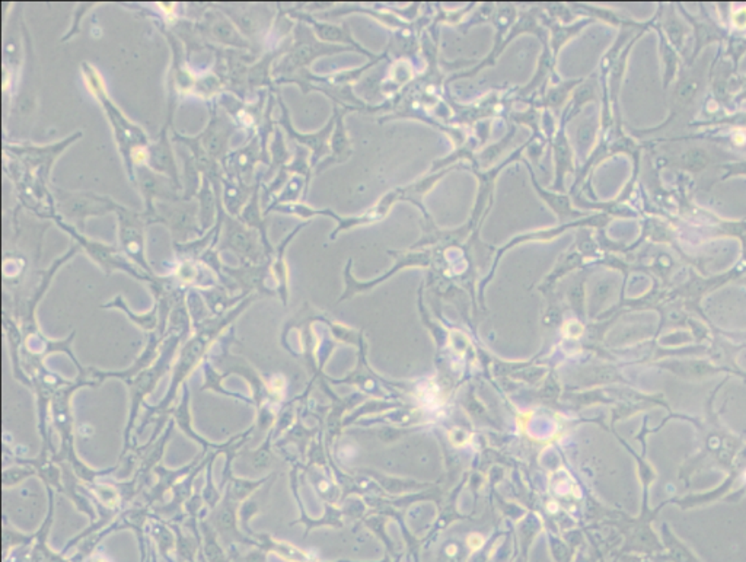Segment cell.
Returning a JSON list of instances; mask_svg holds the SVG:
<instances>
[{"instance_id":"6da1fadb","label":"cell","mask_w":746,"mask_h":562,"mask_svg":"<svg viewBox=\"0 0 746 562\" xmlns=\"http://www.w3.org/2000/svg\"><path fill=\"white\" fill-rule=\"evenodd\" d=\"M82 75H83L85 83H87V88L94 95L95 100L102 106V111L105 113L108 118L109 126H111L118 152L121 155V159H123L127 177L134 184V182H136V177H134V166L131 161L133 152L140 148H148L152 140L149 139L148 133L144 131V128H142L136 123H133V121L123 111H121V109L117 106V104L111 100V96H109L107 91L105 82L101 76V73L98 71L95 66H92L88 62H85L82 65Z\"/></svg>"},{"instance_id":"7a4b0ae2","label":"cell","mask_w":746,"mask_h":562,"mask_svg":"<svg viewBox=\"0 0 746 562\" xmlns=\"http://www.w3.org/2000/svg\"><path fill=\"white\" fill-rule=\"evenodd\" d=\"M351 47L347 45H337V44H327L320 41L315 36L314 30L303 22L295 23L292 35V44L289 47L287 53L280 57L274 67H273V78L276 88L278 85L292 78L296 73L302 70H308V66L314 62L315 58L336 54L341 52H349Z\"/></svg>"},{"instance_id":"3957f363","label":"cell","mask_w":746,"mask_h":562,"mask_svg":"<svg viewBox=\"0 0 746 562\" xmlns=\"http://www.w3.org/2000/svg\"><path fill=\"white\" fill-rule=\"evenodd\" d=\"M50 194L56 214L75 226L82 234L89 217H100L109 213L116 214L121 205L109 195L92 191H67L60 187H52Z\"/></svg>"},{"instance_id":"277c9868","label":"cell","mask_w":746,"mask_h":562,"mask_svg":"<svg viewBox=\"0 0 746 562\" xmlns=\"http://www.w3.org/2000/svg\"><path fill=\"white\" fill-rule=\"evenodd\" d=\"M217 220L220 222V236L216 247L219 252L226 249L234 252L242 264L260 265L272 261L259 232L243 225L239 218L229 216L222 204H219Z\"/></svg>"},{"instance_id":"5b68a950","label":"cell","mask_w":746,"mask_h":562,"mask_svg":"<svg viewBox=\"0 0 746 562\" xmlns=\"http://www.w3.org/2000/svg\"><path fill=\"white\" fill-rule=\"evenodd\" d=\"M48 217H50L60 229L65 230L66 234L75 240V243H78V245L88 254L89 258L102 268V271L107 276L118 270V271H124L138 280L149 281V283L153 281L155 277L146 274L136 264H133L118 245H108V243H104L101 240L89 239L87 235H83L82 232H79L75 226L65 222L63 218H60L56 213L50 214Z\"/></svg>"},{"instance_id":"8992f818","label":"cell","mask_w":746,"mask_h":562,"mask_svg":"<svg viewBox=\"0 0 746 562\" xmlns=\"http://www.w3.org/2000/svg\"><path fill=\"white\" fill-rule=\"evenodd\" d=\"M199 213L197 199L155 203V223H162L169 229L174 245L191 242L204 235Z\"/></svg>"},{"instance_id":"52a82bcc","label":"cell","mask_w":746,"mask_h":562,"mask_svg":"<svg viewBox=\"0 0 746 562\" xmlns=\"http://www.w3.org/2000/svg\"><path fill=\"white\" fill-rule=\"evenodd\" d=\"M116 216L118 247L133 264H136L146 274L155 277L146 258V227L153 225L152 218L144 212H134L123 204L116 212Z\"/></svg>"},{"instance_id":"ba28073f","label":"cell","mask_w":746,"mask_h":562,"mask_svg":"<svg viewBox=\"0 0 746 562\" xmlns=\"http://www.w3.org/2000/svg\"><path fill=\"white\" fill-rule=\"evenodd\" d=\"M213 6L222 10L223 14L235 23L237 28L254 45V48H260V41L267 40L276 19L274 9L265 3H215Z\"/></svg>"},{"instance_id":"9c48e42d","label":"cell","mask_w":746,"mask_h":562,"mask_svg":"<svg viewBox=\"0 0 746 562\" xmlns=\"http://www.w3.org/2000/svg\"><path fill=\"white\" fill-rule=\"evenodd\" d=\"M270 166V155L264 150L260 137L254 136L247 139V143L241 148L230 150L223 159L222 165L223 175L232 181H238L245 186H255L260 175H256V165Z\"/></svg>"},{"instance_id":"30bf717a","label":"cell","mask_w":746,"mask_h":562,"mask_svg":"<svg viewBox=\"0 0 746 562\" xmlns=\"http://www.w3.org/2000/svg\"><path fill=\"white\" fill-rule=\"evenodd\" d=\"M194 28L203 40L210 41V45L216 44L222 48L239 52H255L254 45L241 34L235 23L213 5L207 8L199 22L194 23Z\"/></svg>"},{"instance_id":"8fae6325","label":"cell","mask_w":746,"mask_h":562,"mask_svg":"<svg viewBox=\"0 0 746 562\" xmlns=\"http://www.w3.org/2000/svg\"><path fill=\"white\" fill-rule=\"evenodd\" d=\"M277 104L280 106V117L276 120V124L283 128V131L290 137V140L295 142V144L302 146V148L311 152V165L312 168H316V165L324 161L327 155H329V137H331L336 127V115L333 114V117L329 118L328 123L321 130L315 133H300L293 127L289 108L278 92Z\"/></svg>"},{"instance_id":"7c38bea8","label":"cell","mask_w":746,"mask_h":562,"mask_svg":"<svg viewBox=\"0 0 746 562\" xmlns=\"http://www.w3.org/2000/svg\"><path fill=\"white\" fill-rule=\"evenodd\" d=\"M238 130L237 124L223 109L220 111L217 100L209 102V121L204 130L197 134L201 146L217 162H222L230 152V140Z\"/></svg>"},{"instance_id":"4fadbf2b","label":"cell","mask_w":746,"mask_h":562,"mask_svg":"<svg viewBox=\"0 0 746 562\" xmlns=\"http://www.w3.org/2000/svg\"><path fill=\"white\" fill-rule=\"evenodd\" d=\"M134 177H136L134 186L139 188V192L142 194L144 201V213L152 218L153 225L156 201H174L184 199L182 197V190L175 186L174 181H171L161 174L153 172L148 165L136 166V169H134Z\"/></svg>"},{"instance_id":"5bb4252c","label":"cell","mask_w":746,"mask_h":562,"mask_svg":"<svg viewBox=\"0 0 746 562\" xmlns=\"http://www.w3.org/2000/svg\"><path fill=\"white\" fill-rule=\"evenodd\" d=\"M272 91H260L259 100L254 102H245L241 98L235 96L234 93H222L217 98V104L223 108V111L234 120L238 130L242 128L245 131H250L251 136L259 130L261 121L265 114V106L268 96H270ZM250 136V137H251Z\"/></svg>"},{"instance_id":"9a60e30c","label":"cell","mask_w":746,"mask_h":562,"mask_svg":"<svg viewBox=\"0 0 746 562\" xmlns=\"http://www.w3.org/2000/svg\"><path fill=\"white\" fill-rule=\"evenodd\" d=\"M169 128H173V126L165 123L161 133H159V136L148 146L146 165H148L153 172L161 174L171 181H174L175 186L182 190V194H184V184H182V179L179 177L174 142L171 139Z\"/></svg>"},{"instance_id":"2e32d148","label":"cell","mask_w":746,"mask_h":562,"mask_svg":"<svg viewBox=\"0 0 746 562\" xmlns=\"http://www.w3.org/2000/svg\"><path fill=\"white\" fill-rule=\"evenodd\" d=\"M83 136L82 131H76L73 136L67 137L66 140L47 146V148H35V146H10V152H14L22 162H27L28 165L34 166L36 170H40L43 181H48V175H50L52 165L54 164L56 159L60 156L69 144L75 143L78 139Z\"/></svg>"},{"instance_id":"e0dca14e","label":"cell","mask_w":746,"mask_h":562,"mask_svg":"<svg viewBox=\"0 0 746 562\" xmlns=\"http://www.w3.org/2000/svg\"><path fill=\"white\" fill-rule=\"evenodd\" d=\"M287 14L292 19H298L299 22H303L307 23V25H311V28L314 30L315 35L320 38V41L322 43H327V44H333V43H344V44H350L353 48H358V50L363 54H366L368 57H371L372 60H379V58H384V56H373L372 53L363 50V48L353 40V36L350 34V30L342 25V27H337V25H333V23H328V22H320L318 19H315L314 15L311 14H307V12H300L296 8L293 9H289Z\"/></svg>"},{"instance_id":"ac0fdd59","label":"cell","mask_w":746,"mask_h":562,"mask_svg":"<svg viewBox=\"0 0 746 562\" xmlns=\"http://www.w3.org/2000/svg\"><path fill=\"white\" fill-rule=\"evenodd\" d=\"M333 114L336 115V127L334 131L329 137V155L316 165L315 174H321L322 170L329 168L336 164L346 162L351 156V144L347 136V131L344 127V114L346 111H341L338 106H334Z\"/></svg>"},{"instance_id":"d6986e66","label":"cell","mask_w":746,"mask_h":562,"mask_svg":"<svg viewBox=\"0 0 746 562\" xmlns=\"http://www.w3.org/2000/svg\"><path fill=\"white\" fill-rule=\"evenodd\" d=\"M261 186H263V178L259 181V184H256V188L252 194L251 200L248 201V204L243 207V210L241 213V216L238 217L241 222L243 225H247L248 227L256 230L260 234L264 245L267 248V252L268 255L274 256V251L276 248L272 245L270 239H268V223L265 220V216H264V209H263V203H261Z\"/></svg>"},{"instance_id":"ffe728a7","label":"cell","mask_w":746,"mask_h":562,"mask_svg":"<svg viewBox=\"0 0 746 562\" xmlns=\"http://www.w3.org/2000/svg\"><path fill=\"white\" fill-rule=\"evenodd\" d=\"M263 178V175H260L259 181ZM259 181H256V184H259ZM256 184L250 187V186H245V184H241V182L238 181H232L226 177H223L222 179V205L225 212L232 216V217H239L243 207H245L248 204V201L251 200L252 194L256 188Z\"/></svg>"},{"instance_id":"44dd1931","label":"cell","mask_w":746,"mask_h":562,"mask_svg":"<svg viewBox=\"0 0 746 562\" xmlns=\"http://www.w3.org/2000/svg\"><path fill=\"white\" fill-rule=\"evenodd\" d=\"M308 223H300L298 225L295 229H293L290 234L281 240L278 245L276 247V251H274V256L272 260V265H270V271H272V277L276 280L277 283V287H278V291H280V296L283 297V302L286 303V299H287V283H289V270H287V262H286V249L289 247V243L293 240V238H295L299 232L307 226Z\"/></svg>"},{"instance_id":"7402d4cb","label":"cell","mask_w":746,"mask_h":562,"mask_svg":"<svg viewBox=\"0 0 746 562\" xmlns=\"http://www.w3.org/2000/svg\"><path fill=\"white\" fill-rule=\"evenodd\" d=\"M195 199H197L199 201V209H200L199 217H200L201 230H203V234H206V232H209L217 223V216H219V203H217L216 192L213 190V186L210 184V181L206 177H203L201 179V187L197 195H195Z\"/></svg>"},{"instance_id":"603a6c76","label":"cell","mask_w":746,"mask_h":562,"mask_svg":"<svg viewBox=\"0 0 746 562\" xmlns=\"http://www.w3.org/2000/svg\"><path fill=\"white\" fill-rule=\"evenodd\" d=\"M268 155H270V166H268L267 172L263 174V184L272 181L280 169L289 165L292 161V155L287 149V144L285 142V134L280 131L278 126L276 124V130L273 133V137L268 144Z\"/></svg>"},{"instance_id":"cb8c5ba5","label":"cell","mask_w":746,"mask_h":562,"mask_svg":"<svg viewBox=\"0 0 746 562\" xmlns=\"http://www.w3.org/2000/svg\"><path fill=\"white\" fill-rule=\"evenodd\" d=\"M178 146H179L178 153L182 159V165H184V194H182V197H184L186 200H191V199H195V195H197L201 187L203 175L197 169V165H195L190 150L186 148V146H182V144H178Z\"/></svg>"},{"instance_id":"d4e9b609","label":"cell","mask_w":746,"mask_h":562,"mask_svg":"<svg viewBox=\"0 0 746 562\" xmlns=\"http://www.w3.org/2000/svg\"><path fill=\"white\" fill-rule=\"evenodd\" d=\"M554 156H556V170H557L556 190L561 191L562 190V177H564V174L567 172V169L571 168V164H570L571 162V153H570V149H569L567 139L564 137V133H562V128L558 130L557 136H556Z\"/></svg>"},{"instance_id":"484cf974","label":"cell","mask_w":746,"mask_h":562,"mask_svg":"<svg viewBox=\"0 0 746 562\" xmlns=\"http://www.w3.org/2000/svg\"><path fill=\"white\" fill-rule=\"evenodd\" d=\"M527 165H528V164H527ZM528 166H529V165H528ZM529 172H531V179H532V182H534V187L536 188L538 194L541 195V197L547 201V204H548L549 207H551V209L558 214V217H560L561 220L564 218V217H569V216H570V217L578 216L576 213H574V212L571 210L570 203H569V199L566 197V195H561V194H557V192H548V191H545L544 188L540 187V184H538V181H536L535 175H534V170L531 169V166H529Z\"/></svg>"},{"instance_id":"4316f807","label":"cell","mask_w":746,"mask_h":562,"mask_svg":"<svg viewBox=\"0 0 746 562\" xmlns=\"http://www.w3.org/2000/svg\"><path fill=\"white\" fill-rule=\"evenodd\" d=\"M286 169L289 170V172L292 175H299V177H303L305 179H307V184H308V188H309V182H311V170H312V165H311V155H309V150L302 148V146H298L295 148V155H293L292 161L289 162V165L286 166Z\"/></svg>"},{"instance_id":"83f0119b","label":"cell","mask_w":746,"mask_h":562,"mask_svg":"<svg viewBox=\"0 0 746 562\" xmlns=\"http://www.w3.org/2000/svg\"><path fill=\"white\" fill-rule=\"evenodd\" d=\"M102 308H118V309H121V311H124V312L131 317V319H133L134 322H136L138 325H140V326L144 328V329H152V328L155 326V324H156V311H157V308H155V309H153L152 312H149V313L142 315V316H138V315H134V313L127 308V304H126L124 300H123V296H117L113 302H109L108 304H105V306H102Z\"/></svg>"},{"instance_id":"f1b7e54d","label":"cell","mask_w":746,"mask_h":562,"mask_svg":"<svg viewBox=\"0 0 746 562\" xmlns=\"http://www.w3.org/2000/svg\"><path fill=\"white\" fill-rule=\"evenodd\" d=\"M556 476H557V482L554 484V493L556 494H558V495H574V497L579 495L578 485L574 484V481L571 480V476L566 471H561L560 475H556Z\"/></svg>"},{"instance_id":"f546056e","label":"cell","mask_w":746,"mask_h":562,"mask_svg":"<svg viewBox=\"0 0 746 562\" xmlns=\"http://www.w3.org/2000/svg\"><path fill=\"white\" fill-rule=\"evenodd\" d=\"M567 91H569V85H567V87H560V85H558V87L553 88L551 91L548 92L544 104L548 105V106H553V108L558 106L562 102V100H564Z\"/></svg>"},{"instance_id":"4dcf8cb0","label":"cell","mask_w":746,"mask_h":562,"mask_svg":"<svg viewBox=\"0 0 746 562\" xmlns=\"http://www.w3.org/2000/svg\"><path fill=\"white\" fill-rule=\"evenodd\" d=\"M484 542H485L484 536H481L480 533H472V535H470V536L467 537V545L470 546V549H471L472 552H475V551H479V549H481L483 545H484Z\"/></svg>"},{"instance_id":"1f68e13d","label":"cell","mask_w":746,"mask_h":562,"mask_svg":"<svg viewBox=\"0 0 746 562\" xmlns=\"http://www.w3.org/2000/svg\"><path fill=\"white\" fill-rule=\"evenodd\" d=\"M564 331H566V335L570 338H579L583 333V326L578 321H571L566 324Z\"/></svg>"},{"instance_id":"d6a6232c","label":"cell","mask_w":746,"mask_h":562,"mask_svg":"<svg viewBox=\"0 0 746 562\" xmlns=\"http://www.w3.org/2000/svg\"><path fill=\"white\" fill-rule=\"evenodd\" d=\"M547 507H548V510L551 511V513H556L557 508H558V503H557V501H551V503H548Z\"/></svg>"},{"instance_id":"836d02e7","label":"cell","mask_w":746,"mask_h":562,"mask_svg":"<svg viewBox=\"0 0 746 562\" xmlns=\"http://www.w3.org/2000/svg\"><path fill=\"white\" fill-rule=\"evenodd\" d=\"M446 552H448V555H450V557H452V555H455V554H457V546H455V545H450V546L446 549Z\"/></svg>"},{"instance_id":"e575fe53","label":"cell","mask_w":746,"mask_h":562,"mask_svg":"<svg viewBox=\"0 0 746 562\" xmlns=\"http://www.w3.org/2000/svg\"><path fill=\"white\" fill-rule=\"evenodd\" d=\"M91 562H107V561L102 559V558H95V559H92Z\"/></svg>"}]
</instances>
